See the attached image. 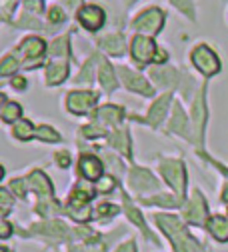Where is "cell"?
<instances>
[{
  "mask_svg": "<svg viewBox=\"0 0 228 252\" xmlns=\"http://www.w3.org/2000/svg\"><path fill=\"white\" fill-rule=\"evenodd\" d=\"M156 222H158V226H160L162 230L168 234V238H170V242L174 244L176 252H198L196 240H194V238L186 232V228H184V224H182L180 218L168 216V214H158V216H156Z\"/></svg>",
  "mask_w": 228,
  "mask_h": 252,
  "instance_id": "1",
  "label": "cell"
},
{
  "mask_svg": "<svg viewBox=\"0 0 228 252\" xmlns=\"http://www.w3.org/2000/svg\"><path fill=\"white\" fill-rule=\"evenodd\" d=\"M160 170L164 174L166 182L176 190V194L182 198L186 190V170L180 160H164L160 164Z\"/></svg>",
  "mask_w": 228,
  "mask_h": 252,
  "instance_id": "2",
  "label": "cell"
},
{
  "mask_svg": "<svg viewBox=\"0 0 228 252\" xmlns=\"http://www.w3.org/2000/svg\"><path fill=\"white\" fill-rule=\"evenodd\" d=\"M192 62L204 76H212L220 70V62H218V56L204 44L196 46L192 50Z\"/></svg>",
  "mask_w": 228,
  "mask_h": 252,
  "instance_id": "3",
  "label": "cell"
},
{
  "mask_svg": "<svg viewBox=\"0 0 228 252\" xmlns=\"http://www.w3.org/2000/svg\"><path fill=\"white\" fill-rule=\"evenodd\" d=\"M162 22H164V14H162L160 8H148L146 12H142L140 16H136L134 20V28L140 30V32H148V34H156L162 28Z\"/></svg>",
  "mask_w": 228,
  "mask_h": 252,
  "instance_id": "4",
  "label": "cell"
},
{
  "mask_svg": "<svg viewBox=\"0 0 228 252\" xmlns=\"http://www.w3.org/2000/svg\"><path fill=\"white\" fill-rule=\"evenodd\" d=\"M130 50H132L134 60L138 62L140 66H144L146 62L154 60V54H156L158 46H156V42H154V40H150V38H146V36H134Z\"/></svg>",
  "mask_w": 228,
  "mask_h": 252,
  "instance_id": "5",
  "label": "cell"
},
{
  "mask_svg": "<svg viewBox=\"0 0 228 252\" xmlns=\"http://www.w3.org/2000/svg\"><path fill=\"white\" fill-rule=\"evenodd\" d=\"M118 74H120V78H122V82H124V86H126L128 90L138 92V94H142V96H152V94H154L152 86H150L140 74L128 70V68H124V66L118 68Z\"/></svg>",
  "mask_w": 228,
  "mask_h": 252,
  "instance_id": "6",
  "label": "cell"
},
{
  "mask_svg": "<svg viewBox=\"0 0 228 252\" xmlns=\"http://www.w3.org/2000/svg\"><path fill=\"white\" fill-rule=\"evenodd\" d=\"M26 182H28V188L30 190H36L38 194H40V202L44 204H52L54 200H52V186H50V180L40 172V170H34L28 178H26ZM40 204V206H42Z\"/></svg>",
  "mask_w": 228,
  "mask_h": 252,
  "instance_id": "7",
  "label": "cell"
},
{
  "mask_svg": "<svg viewBox=\"0 0 228 252\" xmlns=\"http://www.w3.org/2000/svg\"><path fill=\"white\" fill-rule=\"evenodd\" d=\"M78 22L86 28V30H98L102 24H104V10L96 4H88V6H82L78 10Z\"/></svg>",
  "mask_w": 228,
  "mask_h": 252,
  "instance_id": "8",
  "label": "cell"
},
{
  "mask_svg": "<svg viewBox=\"0 0 228 252\" xmlns=\"http://www.w3.org/2000/svg\"><path fill=\"white\" fill-rule=\"evenodd\" d=\"M130 186L134 188L136 192H146V190H156L158 188V180L146 170V168H132L128 176Z\"/></svg>",
  "mask_w": 228,
  "mask_h": 252,
  "instance_id": "9",
  "label": "cell"
},
{
  "mask_svg": "<svg viewBox=\"0 0 228 252\" xmlns=\"http://www.w3.org/2000/svg\"><path fill=\"white\" fill-rule=\"evenodd\" d=\"M96 102V94L94 92H70L66 98V106L74 114H84L88 112Z\"/></svg>",
  "mask_w": 228,
  "mask_h": 252,
  "instance_id": "10",
  "label": "cell"
},
{
  "mask_svg": "<svg viewBox=\"0 0 228 252\" xmlns=\"http://www.w3.org/2000/svg\"><path fill=\"white\" fill-rule=\"evenodd\" d=\"M206 202L202 200L200 192H194L192 194V200L188 202V206L184 208V216L194 224H204L206 222Z\"/></svg>",
  "mask_w": 228,
  "mask_h": 252,
  "instance_id": "11",
  "label": "cell"
},
{
  "mask_svg": "<svg viewBox=\"0 0 228 252\" xmlns=\"http://www.w3.org/2000/svg\"><path fill=\"white\" fill-rule=\"evenodd\" d=\"M78 170L86 180H98L102 176V162L94 154H84L80 156Z\"/></svg>",
  "mask_w": 228,
  "mask_h": 252,
  "instance_id": "12",
  "label": "cell"
},
{
  "mask_svg": "<svg viewBox=\"0 0 228 252\" xmlns=\"http://www.w3.org/2000/svg\"><path fill=\"white\" fill-rule=\"evenodd\" d=\"M168 104H170V94H164V96H160L148 110V116H146V122L152 124V126H158L164 118L166 110H168Z\"/></svg>",
  "mask_w": 228,
  "mask_h": 252,
  "instance_id": "13",
  "label": "cell"
},
{
  "mask_svg": "<svg viewBox=\"0 0 228 252\" xmlns=\"http://www.w3.org/2000/svg\"><path fill=\"white\" fill-rule=\"evenodd\" d=\"M192 118H194V128H196V138L202 140V130H204V120H206V106H204V92L198 94L196 102L192 108Z\"/></svg>",
  "mask_w": 228,
  "mask_h": 252,
  "instance_id": "14",
  "label": "cell"
},
{
  "mask_svg": "<svg viewBox=\"0 0 228 252\" xmlns=\"http://www.w3.org/2000/svg\"><path fill=\"white\" fill-rule=\"evenodd\" d=\"M68 74V64L66 60H52V64L46 68V82L48 84H60L62 80H66Z\"/></svg>",
  "mask_w": 228,
  "mask_h": 252,
  "instance_id": "15",
  "label": "cell"
},
{
  "mask_svg": "<svg viewBox=\"0 0 228 252\" xmlns=\"http://www.w3.org/2000/svg\"><path fill=\"white\" fill-rule=\"evenodd\" d=\"M122 116H124V110L118 108V106H114V104L100 106L98 112H96V120H98L100 124H110V126L118 124L122 120Z\"/></svg>",
  "mask_w": 228,
  "mask_h": 252,
  "instance_id": "16",
  "label": "cell"
},
{
  "mask_svg": "<svg viewBox=\"0 0 228 252\" xmlns=\"http://www.w3.org/2000/svg\"><path fill=\"white\" fill-rule=\"evenodd\" d=\"M32 230H34V232H42V234L52 236V238H66V234H68V228L64 226L60 220H48V222L36 224Z\"/></svg>",
  "mask_w": 228,
  "mask_h": 252,
  "instance_id": "17",
  "label": "cell"
},
{
  "mask_svg": "<svg viewBox=\"0 0 228 252\" xmlns=\"http://www.w3.org/2000/svg\"><path fill=\"white\" fill-rule=\"evenodd\" d=\"M152 74V80L158 84V86H166V88H172L176 84V70L172 68H164V66H156L150 70Z\"/></svg>",
  "mask_w": 228,
  "mask_h": 252,
  "instance_id": "18",
  "label": "cell"
},
{
  "mask_svg": "<svg viewBox=\"0 0 228 252\" xmlns=\"http://www.w3.org/2000/svg\"><path fill=\"white\" fill-rule=\"evenodd\" d=\"M168 128L176 134H182V136H188V118L184 114V110L180 108V104H174V110H172V120L168 124Z\"/></svg>",
  "mask_w": 228,
  "mask_h": 252,
  "instance_id": "19",
  "label": "cell"
},
{
  "mask_svg": "<svg viewBox=\"0 0 228 252\" xmlns=\"http://www.w3.org/2000/svg\"><path fill=\"white\" fill-rule=\"evenodd\" d=\"M98 78H100V84H102V88H104V90H108V92H112V90L118 86V82H116V76H114V68L108 64V62H106L104 58H100V66H98Z\"/></svg>",
  "mask_w": 228,
  "mask_h": 252,
  "instance_id": "20",
  "label": "cell"
},
{
  "mask_svg": "<svg viewBox=\"0 0 228 252\" xmlns=\"http://www.w3.org/2000/svg\"><path fill=\"white\" fill-rule=\"evenodd\" d=\"M100 46L108 52V54H114V56H118V54H122L124 52V38H122V34H118V32H112V34H106V36H102L100 40Z\"/></svg>",
  "mask_w": 228,
  "mask_h": 252,
  "instance_id": "21",
  "label": "cell"
},
{
  "mask_svg": "<svg viewBox=\"0 0 228 252\" xmlns=\"http://www.w3.org/2000/svg\"><path fill=\"white\" fill-rule=\"evenodd\" d=\"M208 230L212 232V236L220 242L228 240V220L224 216H212L208 220Z\"/></svg>",
  "mask_w": 228,
  "mask_h": 252,
  "instance_id": "22",
  "label": "cell"
},
{
  "mask_svg": "<svg viewBox=\"0 0 228 252\" xmlns=\"http://www.w3.org/2000/svg\"><path fill=\"white\" fill-rule=\"evenodd\" d=\"M44 48H46L44 46V40H40V38H26L20 44V52L26 58H40L42 52H44Z\"/></svg>",
  "mask_w": 228,
  "mask_h": 252,
  "instance_id": "23",
  "label": "cell"
},
{
  "mask_svg": "<svg viewBox=\"0 0 228 252\" xmlns=\"http://www.w3.org/2000/svg\"><path fill=\"white\" fill-rule=\"evenodd\" d=\"M94 196V190H90V188H82V186H78L76 190L72 192V196H70V206H86L88 204V200Z\"/></svg>",
  "mask_w": 228,
  "mask_h": 252,
  "instance_id": "24",
  "label": "cell"
},
{
  "mask_svg": "<svg viewBox=\"0 0 228 252\" xmlns=\"http://www.w3.org/2000/svg\"><path fill=\"white\" fill-rule=\"evenodd\" d=\"M110 144H112L114 148H118L124 156H130V140H128V134H126L124 130L114 132V134L110 136Z\"/></svg>",
  "mask_w": 228,
  "mask_h": 252,
  "instance_id": "25",
  "label": "cell"
},
{
  "mask_svg": "<svg viewBox=\"0 0 228 252\" xmlns=\"http://www.w3.org/2000/svg\"><path fill=\"white\" fill-rule=\"evenodd\" d=\"M12 132H14V136H16L18 140H28V138L32 136V132H34V128H32V122H30V120H18V122L14 124Z\"/></svg>",
  "mask_w": 228,
  "mask_h": 252,
  "instance_id": "26",
  "label": "cell"
},
{
  "mask_svg": "<svg viewBox=\"0 0 228 252\" xmlns=\"http://www.w3.org/2000/svg\"><path fill=\"white\" fill-rule=\"evenodd\" d=\"M126 214L130 216V220L136 224V226H140L142 228V232H144V236L146 238H150V230L146 228V222H144V218H142V214L132 206V204H128V200H126Z\"/></svg>",
  "mask_w": 228,
  "mask_h": 252,
  "instance_id": "27",
  "label": "cell"
},
{
  "mask_svg": "<svg viewBox=\"0 0 228 252\" xmlns=\"http://www.w3.org/2000/svg\"><path fill=\"white\" fill-rule=\"evenodd\" d=\"M18 68V62L14 56H4L0 60V76H8V74H14V70Z\"/></svg>",
  "mask_w": 228,
  "mask_h": 252,
  "instance_id": "28",
  "label": "cell"
},
{
  "mask_svg": "<svg viewBox=\"0 0 228 252\" xmlns=\"http://www.w3.org/2000/svg\"><path fill=\"white\" fill-rule=\"evenodd\" d=\"M20 112H22V110H20V104H18V102H8L0 118H2L4 122H16V120L20 118Z\"/></svg>",
  "mask_w": 228,
  "mask_h": 252,
  "instance_id": "29",
  "label": "cell"
},
{
  "mask_svg": "<svg viewBox=\"0 0 228 252\" xmlns=\"http://www.w3.org/2000/svg\"><path fill=\"white\" fill-rule=\"evenodd\" d=\"M146 204H160V206H180V198L176 196H166V194H160L154 198H146Z\"/></svg>",
  "mask_w": 228,
  "mask_h": 252,
  "instance_id": "30",
  "label": "cell"
},
{
  "mask_svg": "<svg viewBox=\"0 0 228 252\" xmlns=\"http://www.w3.org/2000/svg\"><path fill=\"white\" fill-rule=\"evenodd\" d=\"M36 136L40 140H46V142H58L60 140V134L56 130H52L50 126H38V128H36Z\"/></svg>",
  "mask_w": 228,
  "mask_h": 252,
  "instance_id": "31",
  "label": "cell"
},
{
  "mask_svg": "<svg viewBox=\"0 0 228 252\" xmlns=\"http://www.w3.org/2000/svg\"><path fill=\"white\" fill-rule=\"evenodd\" d=\"M170 2L180 10V12H184L186 16H194V8H192V0H170Z\"/></svg>",
  "mask_w": 228,
  "mask_h": 252,
  "instance_id": "32",
  "label": "cell"
},
{
  "mask_svg": "<svg viewBox=\"0 0 228 252\" xmlns=\"http://www.w3.org/2000/svg\"><path fill=\"white\" fill-rule=\"evenodd\" d=\"M68 212L74 216V218H78V220H88V216H90V206L86 204V206H70L68 208Z\"/></svg>",
  "mask_w": 228,
  "mask_h": 252,
  "instance_id": "33",
  "label": "cell"
},
{
  "mask_svg": "<svg viewBox=\"0 0 228 252\" xmlns=\"http://www.w3.org/2000/svg\"><path fill=\"white\" fill-rule=\"evenodd\" d=\"M80 74H82V76H78L76 82H90V80H92V60H88V64L82 68Z\"/></svg>",
  "mask_w": 228,
  "mask_h": 252,
  "instance_id": "34",
  "label": "cell"
},
{
  "mask_svg": "<svg viewBox=\"0 0 228 252\" xmlns=\"http://www.w3.org/2000/svg\"><path fill=\"white\" fill-rule=\"evenodd\" d=\"M56 164L60 168H68L70 166V154L68 152H58L56 154Z\"/></svg>",
  "mask_w": 228,
  "mask_h": 252,
  "instance_id": "35",
  "label": "cell"
},
{
  "mask_svg": "<svg viewBox=\"0 0 228 252\" xmlns=\"http://www.w3.org/2000/svg\"><path fill=\"white\" fill-rule=\"evenodd\" d=\"M12 234V224L8 222V220L0 218V238H8Z\"/></svg>",
  "mask_w": 228,
  "mask_h": 252,
  "instance_id": "36",
  "label": "cell"
},
{
  "mask_svg": "<svg viewBox=\"0 0 228 252\" xmlns=\"http://www.w3.org/2000/svg\"><path fill=\"white\" fill-rule=\"evenodd\" d=\"M48 20H50V22H62V20H64V12H62L58 6H52V8L48 10Z\"/></svg>",
  "mask_w": 228,
  "mask_h": 252,
  "instance_id": "37",
  "label": "cell"
},
{
  "mask_svg": "<svg viewBox=\"0 0 228 252\" xmlns=\"http://www.w3.org/2000/svg\"><path fill=\"white\" fill-rule=\"evenodd\" d=\"M24 184H26V180H12V182H10L12 190H14L18 196H24V194H26V188H28V186H24Z\"/></svg>",
  "mask_w": 228,
  "mask_h": 252,
  "instance_id": "38",
  "label": "cell"
},
{
  "mask_svg": "<svg viewBox=\"0 0 228 252\" xmlns=\"http://www.w3.org/2000/svg\"><path fill=\"white\" fill-rule=\"evenodd\" d=\"M82 132H84L88 138H92V136H104V134H106V132H104L102 128H98L96 124H94V126H86V128H84Z\"/></svg>",
  "mask_w": 228,
  "mask_h": 252,
  "instance_id": "39",
  "label": "cell"
},
{
  "mask_svg": "<svg viewBox=\"0 0 228 252\" xmlns=\"http://www.w3.org/2000/svg\"><path fill=\"white\" fill-rule=\"evenodd\" d=\"M112 186H114V180L108 178V176L98 180V190H100V192H110V190H112Z\"/></svg>",
  "mask_w": 228,
  "mask_h": 252,
  "instance_id": "40",
  "label": "cell"
},
{
  "mask_svg": "<svg viewBox=\"0 0 228 252\" xmlns=\"http://www.w3.org/2000/svg\"><path fill=\"white\" fill-rule=\"evenodd\" d=\"M0 204H4V206L12 204V196H10V192L6 190V188H0Z\"/></svg>",
  "mask_w": 228,
  "mask_h": 252,
  "instance_id": "41",
  "label": "cell"
},
{
  "mask_svg": "<svg viewBox=\"0 0 228 252\" xmlns=\"http://www.w3.org/2000/svg\"><path fill=\"white\" fill-rule=\"evenodd\" d=\"M10 84H12L16 90H24V88H26V78H24V76H14Z\"/></svg>",
  "mask_w": 228,
  "mask_h": 252,
  "instance_id": "42",
  "label": "cell"
},
{
  "mask_svg": "<svg viewBox=\"0 0 228 252\" xmlns=\"http://www.w3.org/2000/svg\"><path fill=\"white\" fill-rule=\"evenodd\" d=\"M26 6H30L34 12H42V0H26Z\"/></svg>",
  "mask_w": 228,
  "mask_h": 252,
  "instance_id": "43",
  "label": "cell"
},
{
  "mask_svg": "<svg viewBox=\"0 0 228 252\" xmlns=\"http://www.w3.org/2000/svg\"><path fill=\"white\" fill-rule=\"evenodd\" d=\"M116 252H136V244L132 242V240H130V242H126V244H122Z\"/></svg>",
  "mask_w": 228,
  "mask_h": 252,
  "instance_id": "44",
  "label": "cell"
},
{
  "mask_svg": "<svg viewBox=\"0 0 228 252\" xmlns=\"http://www.w3.org/2000/svg\"><path fill=\"white\" fill-rule=\"evenodd\" d=\"M166 60V52L164 50H156V54H154V62H158V64H162V62H164Z\"/></svg>",
  "mask_w": 228,
  "mask_h": 252,
  "instance_id": "45",
  "label": "cell"
},
{
  "mask_svg": "<svg viewBox=\"0 0 228 252\" xmlns=\"http://www.w3.org/2000/svg\"><path fill=\"white\" fill-rule=\"evenodd\" d=\"M98 214H116V206H106V204H102V206L98 208Z\"/></svg>",
  "mask_w": 228,
  "mask_h": 252,
  "instance_id": "46",
  "label": "cell"
},
{
  "mask_svg": "<svg viewBox=\"0 0 228 252\" xmlns=\"http://www.w3.org/2000/svg\"><path fill=\"white\" fill-rule=\"evenodd\" d=\"M4 108H6V96H4V94H2V92H0V116H2Z\"/></svg>",
  "mask_w": 228,
  "mask_h": 252,
  "instance_id": "47",
  "label": "cell"
},
{
  "mask_svg": "<svg viewBox=\"0 0 228 252\" xmlns=\"http://www.w3.org/2000/svg\"><path fill=\"white\" fill-rule=\"evenodd\" d=\"M72 252H102V248H72Z\"/></svg>",
  "mask_w": 228,
  "mask_h": 252,
  "instance_id": "48",
  "label": "cell"
},
{
  "mask_svg": "<svg viewBox=\"0 0 228 252\" xmlns=\"http://www.w3.org/2000/svg\"><path fill=\"white\" fill-rule=\"evenodd\" d=\"M222 200H224V202L228 204V186L224 188V192H222Z\"/></svg>",
  "mask_w": 228,
  "mask_h": 252,
  "instance_id": "49",
  "label": "cell"
},
{
  "mask_svg": "<svg viewBox=\"0 0 228 252\" xmlns=\"http://www.w3.org/2000/svg\"><path fill=\"white\" fill-rule=\"evenodd\" d=\"M2 176H4V168L0 166V180H2Z\"/></svg>",
  "mask_w": 228,
  "mask_h": 252,
  "instance_id": "50",
  "label": "cell"
},
{
  "mask_svg": "<svg viewBox=\"0 0 228 252\" xmlns=\"http://www.w3.org/2000/svg\"><path fill=\"white\" fill-rule=\"evenodd\" d=\"M4 214H6V210H2V208H0V218H2Z\"/></svg>",
  "mask_w": 228,
  "mask_h": 252,
  "instance_id": "51",
  "label": "cell"
},
{
  "mask_svg": "<svg viewBox=\"0 0 228 252\" xmlns=\"http://www.w3.org/2000/svg\"><path fill=\"white\" fill-rule=\"evenodd\" d=\"M124 2H126V4H132V2H134V0H124Z\"/></svg>",
  "mask_w": 228,
  "mask_h": 252,
  "instance_id": "52",
  "label": "cell"
},
{
  "mask_svg": "<svg viewBox=\"0 0 228 252\" xmlns=\"http://www.w3.org/2000/svg\"><path fill=\"white\" fill-rule=\"evenodd\" d=\"M0 252H8V250L6 248H0Z\"/></svg>",
  "mask_w": 228,
  "mask_h": 252,
  "instance_id": "53",
  "label": "cell"
}]
</instances>
